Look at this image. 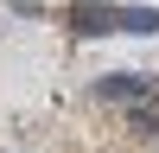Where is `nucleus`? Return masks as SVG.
Instances as JSON below:
<instances>
[{
    "label": "nucleus",
    "instance_id": "obj_1",
    "mask_svg": "<svg viewBox=\"0 0 159 153\" xmlns=\"http://www.w3.org/2000/svg\"><path fill=\"white\" fill-rule=\"evenodd\" d=\"M64 19H70V32H83V38H108L115 32V7L108 0H76Z\"/></svg>",
    "mask_w": 159,
    "mask_h": 153
},
{
    "label": "nucleus",
    "instance_id": "obj_2",
    "mask_svg": "<svg viewBox=\"0 0 159 153\" xmlns=\"http://www.w3.org/2000/svg\"><path fill=\"white\" fill-rule=\"evenodd\" d=\"M153 89V76H140V70H115V76H102L96 83V96H108V102H134V96H147Z\"/></svg>",
    "mask_w": 159,
    "mask_h": 153
},
{
    "label": "nucleus",
    "instance_id": "obj_3",
    "mask_svg": "<svg viewBox=\"0 0 159 153\" xmlns=\"http://www.w3.org/2000/svg\"><path fill=\"white\" fill-rule=\"evenodd\" d=\"M115 32L153 38V32H159V7H115Z\"/></svg>",
    "mask_w": 159,
    "mask_h": 153
},
{
    "label": "nucleus",
    "instance_id": "obj_4",
    "mask_svg": "<svg viewBox=\"0 0 159 153\" xmlns=\"http://www.w3.org/2000/svg\"><path fill=\"white\" fill-rule=\"evenodd\" d=\"M127 121L140 128V134H159V96L147 89V96H134V115H127Z\"/></svg>",
    "mask_w": 159,
    "mask_h": 153
}]
</instances>
